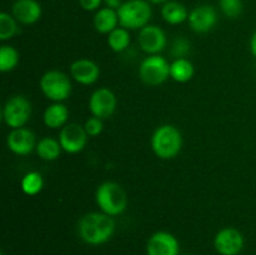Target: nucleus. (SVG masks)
I'll use <instances>...</instances> for the list:
<instances>
[{
    "label": "nucleus",
    "mask_w": 256,
    "mask_h": 255,
    "mask_svg": "<svg viewBox=\"0 0 256 255\" xmlns=\"http://www.w3.org/2000/svg\"><path fill=\"white\" fill-rule=\"evenodd\" d=\"M32 115V104L22 95L12 96L4 105L2 119L4 122L12 129L22 128L30 119Z\"/></svg>",
    "instance_id": "obj_7"
},
{
    "label": "nucleus",
    "mask_w": 256,
    "mask_h": 255,
    "mask_svg": "<svg viewBox=\"0 0 256 255\" xmlns=\"http://www.w3.org/2000/svg\"><path fill=\"white\" fill-rule=\"evenodd\" d=\"M108 45L115 52H122L130 45L129 30L125 28H116L108 34Z\"/></svg>",
    "instance_id": "obj_22"
},
{
    "label": "nucleus",
    "mask_w": 256,
    "mask_h": 255,
    "mask_svg": "<svg viewBox=\"0 0 256 255\" xmlns=\"http://www.w3.org/2000/svg\"><path fill=\"white\" fill-rule=\"evenodd\" d=\"M6 145L12 152L16 155H28L36 149V140L32 130L19 128L12 129L6 138Z\"/></svg>",
    "instance_id": "obj_14"
},
{
    "label": "nucleus",
    "mask_w": 256,
    "mask_h": 255,
    "mask_svg": "<svg viewBox=\"0 0 256 255\" xmlns=\"http://www.w3.org/2000/svg\"><path fill=\"white\" fill-rule=\"evenodd\" d=\"M70 75L79 84L92 85L99 79L100 69L92 60L78 59L70 65Z\"/></svg>",
    "instance_id": "obj_15"
},
{
    "label": "nucleus",
    "mask_w": 256,
    "mask_h": 255,
    "mask_svg": "<svg viewBox=\"0 0 256 255\" xmlns=\"http://www.w3.org/2000/svg\"><path fill=\"white\" fill-rule=\"evenodd\" d=\"M40 90L49 100L62 102L72 94V82L65 72L59 70H49L40 79Z\"/></svg>",
    "instance_id": "obj_5"
},
{
    "label": "nucleus",
    "mask_w": 256,
    "mask_h": 255,
    "mask_svg": "<svg viewBox=\"0 0 256 255\" xmlns=\"http://www.w3.org/2000/svg\"><path fill=\"white\" fill-rule=\"evenodd\" d=\"M119 24L128 30L142 29L149 25L152 10L148 0H126L116 10Z\"/></svg>",
    "instance_id": "obj_4"
},
{
    "label": "nucleus",
    "mask_w": 256,
    "mask_h": 255,
    "mask_svg": "<svg viewBox=\"0 0 256 255\" xmlns=\"http://www.w3.org/2000/svg\"><path fill=\"white\" fill-rule=\"evenodd\" d=\"M89 135L85 132V128L78 122H70L62 128L59 134V142L62 150L68 154H76L80 152L88 142Z\"/></svg>",
    "instance_id": "obj_8"
},
{
    "label": "nucleus",
    "mask_w": 256,
    "mask_h": 255,
    "mask_svg": "<svg viewBox=\"0 0 256 255\" xmlns=\"http://www.w3.org/2000/svg\"><path fill=\"white\" fill-rule=\"evenodd\" d=\"M162 16L168 24L179 25L186 22L188 18H189V12L182 2L169 0L168 2L162 4Z\"/></svg>",
    "instance_id": "obj_19"
},
{
    "label": "nucleus",
    "mask_w": 256,
    "mask_h": 255,
    "mask_svg": "<svg viewBox=\"0 0 256 255\" xmlns=\"http://www.w3.org/2000/svg\"><path fill=\"white\" fill-rule=\"evenodd\" d=\"M139 76L148 85H162L170 78V64L164 56L149 55L140 64Z\"/></svg>",
    "instance_id": "obj_6"
},
{
    "label": "nucleus",
    "mask_w": 256,
    "mask_h": 255,
    "mask_svg": "<svg viewBox=\"0 0 256 255\" xmlns=\"http://www.w3.org/2000/svg\"><path fill=\"white\" fill-rule=\"evenodd\" d=\"M195 74V68L186 58L175 59L170 64V78L176 82H188L192 79Z\"/></svg>",
    "instance_id": "obj_20"
},
{
    "label": "nucleus",
    "mask_w": 256,
    "mask_h": 255,
    "mask_svg": "<svg viewBox=\"0 0 256 255\" xmlns=\"http://www.w3.org/2000/svg\"><path fill=\"white\" fill-rule=\"evenodd\" d=\"M179 242L172 232H156L146 242V255H179Z\"/></svg>",
    "instance_id": "obj_12"
},
{
    "label": "nucleus",
    "mask_w": 256,
    "mask_h": 255,
    "mask_svg": "<svg viewBox=\"0 0 256 255\" xmlns=\"http://www.w3.org/2000/svg\"><path fill=\"white\" fill-rule=\"evenodd\" d=\"M42 5L36 0H16L12 8V15L24 25H32L42 18Z\"/></svg>",
    "instance_id": "obj_16"
},
{
    "label": "nucleus",
    "mask_w": 256,
    "mask_h": 255,
    "mask_svg": "<svg viewBox=\"0 0 256 255\" xmlns=\"http://www.w3.org/2000/svg\"><path fill=\"white\" fill-rule=\"evenodd\" d=\"M138 42L142 52H148L149 55H156L166 46V34L158 25L149 24L140 29L139 35H138Z\"/></svg>",
    "instance_id": "obj_11"
},
{
    "label": "nucleus",
    "mask_w": 256,
    "mask_h": 255,
    "mask_svg": "<svg viewBox=\"0 0 256 255\" xmlns=\"http://www.w3.org/2000/svg\"><path fill=\"white\" fill-rule=\"evenodd\" d=\"M62 148L59 140L54 138L45 136L36 144V152L42 160L46 162H54L60 156Z\"/></svg>",
    "instance_id": "obj_21"
},
{
    "label": "nucleus",
    "mask_w": 256,
    "mask_h": 255,
    "mask_svg": "<svg viewBox=\"0 0 256 255\" xmlns=\"http://www.w3.org/2000/svg\"><path fill=\"white\" fill-rule=\"evenodd\" d=\"M116 109V96L108 88H99L89 99V110L92 116L105 120L109 119Z\"/></svg>",
    "instance_id": "obj_10"
},
{
    "label": "nucleus",
    "mask_w": 256,
    "mask_h": 255,
    "mask_svg": "<svg viewBox=\"0 0 256 255\" xmlns=\"http://www.w3.org/2000/svg\"><path fill=\"white\" fill-rule=\"evenodd\" d=\"M244 235L235 228H224L214 238L215 250L220 255H239L244 249Z\"/></svg>",
    "instance_id": "obj_9"
},
{
    "label": "nucleus",
    "mask_w": 256,
    "mask_h": 255,
    "mask_svg": "<svg viewBox=\"0 0 256 255\" xmlns=\"http://www.w3.org/2000/svg\"><path fill=\"white\" fill-rule=\"evenodd\" d=\"M85 132L89 136H98L102 132L104 129V124H102V120L99 119L96 116H92L85 122L84 124Z\"/></svg>",
    "instance_id": "obj_27"
},
{
    "label": "nucleus",
    "mask_w": 256,
    "mask_h": 255,
    "mask_svg": "<svg viewBox=\"0 0 256 255\" xmlns=\"http://www.w3.org/2000/svg\"><path fill=\"white\" fill-rule=\"evenodd\" d=\"M19 64V52L10 45L0 46V72H9Z\"/></svg>",
    "instance_id": "obj_24"
},
{
    "label": "nucleus",
    "mask_w": 256,
    "mask_h": 255,
    "mask_svg": "<svg viewBox=\"0 0 256 255\" xmlns=\"http://www.w3.org/2000/svg\"><path fill=\"white\" fill-rule=\"evenodd\" d=\"M20 186L24 194L29 195V196H34V195L39 194L44 186V179H42V174L38 172H30L24 175L22 179Z\"/></svg>",
    "instance_id": "obj_23"
},
{
    "label": "nucleus",
    "mask_w": 256,
    "mask_h": 255,
    "mask_svg": "<svg viewBox=\"0 0 256 255\" xmlns=\"http://www.w3.org/2000/svg\"><path fill=\"white\" fill-rule=\"evenodd\" d=\"M95 200L102 212L116 216L122 214L128 206L126 192L122 185L114 182H105L98 186Z\"/></svg>",
    "instance_id": "obj_3"
},
{
    "label": "nucleus",
    "mask_w": 256,
    "mask_h": 255,
    "mask_svg": "<svg viewBox=\"0 0 256 255\" xmlns=\"http://www.w3.org/2000/svg\"><path fill=\"white\" fill-rule=\"evenodd\" d=\"M119 24L118 12L110 8H100L94 15V28L100 34H110Z\"/></svg>",
    "instance_id": "obj_17"
},
{
    "label": "nucleus",
    "mask_w": 256,
    "mask_h": 255,
    "mask_svg": "<svg viewBox=\"0 0 256 255\" xmlns=\"http://www.w3.org/2000/svg\"><path fill=\"white\" fill-rule=\"evenodd\" d=\"M79 236L89 245H102L109 242L115 232L112 216L105 212H88L78 225Z\"/></svg>",
    "instance_id": "obj_1"
},
{
    "label": "nucleus",
    "mask_w": 256,
    "mask_h": 255,
    "mask_svg": "<svg viewBox=\"0 0 256 255\" xmlns=\"http://www.w3.org/2000/svg\"><path fill=\"white\" fill-rule=\"evenodd\" d=\"M216 10L210 5H199L189 12L188 22L192 30L199 34L210 32L216 25Z\"/></svg>",
    "instance_id": "obj_13"
},
{
    "label": "nucleus",
    "mask_w": 256,
    "mask_h": 255,
    "mask_svg": "<svg viewBox=\"0 0 256 255\" xmlns=\"http://www.w3.org/2000/svg\"><path fill=\"white\" fill-rule=\"evenodd\" d=\"M104 0H79V5L85 12H98Z\"/></svg>",
    "instance_id": "obj_29"
},
{
    "label": "nucleus",
    "mask_w": 256,
    "mask_h": 255,
    "mask_svg": "<svg viewBox=\"0 0 256 255\" xmlns=\"http://www.w3.org/2000/svg\"><path fill=\"white\" fill-rule=\"evenodd\" d=\"M190 52V44L186 39L184 38H178L172 44V54L174 55L175 59H179V58H185Z\"/></svg>",
    "instance_id": "obj_28"
},
{
    "label": "nucleus",
    "mask_w": 256,
    "mask_h": 255,
    "mask_svg": "<svg viewBox=\"0 0 256 255\" xmlns=\"http://www.w3.org/2000/svg\"><path fill=\"white\" fill-rule=\"evenodd\" d=\"M122 0H104V4L106 8H110V9L118 10L122 5Z\"/></svg>",
    "instance_id": "obj_30"
},
{
    "label": "nucleus",
    "mask_w": 256,
    "mask_h": 255,
    "mask_svg": "<svg viewBox=\"0 0 256 255\" xmlns=\"http://www.w3.org/2000/svg\"><path fill=\"white\" fill-rule=\"evenodd\" d=\"M69 110L62 102H54L49 105L44 112V124L50 129H60L66 125Z\"/></svg>",
    "instance_id": "obj_18"
},
{
    "label": "nucleus",
    "mask_w": 256,
    "mask_h": 255,
    "mask_svg": "<svg viewBox=\"0 0 256 255\" xmlns=\"http://www.w3.org/2000/svg\"><path fill=\"white\" fill-rule=\"evenodd\" d=\"M182 148V135L176 126L160 125L152 136V149L158 158L169 160L176 156Z\"/></svg>",
    "instance_id": "obj_2"
},
{
    "label": "nucleus",
    "mask_w": 256,
    "mask_h": 255,
    "mask_svg": "<svg viewBox=\"0 0 256 255\" xmlns=\"http://www.w3.org/2000/svg\"><path fill=\"white\" fill-rule=\"evenodd\" d=\"M219 6L222 14L230 19L239 18L244 9L242 0H219Z\"/></svg>",
    "instance_id": "obj_26"
},
{
    "label": "nucleus",
    "mask_w": 256,
    "mask_h": 255,
    "mask_svg": "<svg viewBox=\"0 0 256 255\" xmlns=\"http://www.w3.org/2000/svg\"><path fill=\"white\" fill-rule=\"evenodd\" d=\"M148 2H149L150 4L159 5V4H165V2H169V0H148Z\"/></svg>",
    "instance_id": "obj_32"
},
{
    "label": "nucleus",
    "mask_w": 256,
    "mask_h": 255,
    "mask_svg": "<svg viewBox=\"0 0 256 255\" xmlns=\"http://www.w3.org/2000/svg\"><path fill=\"white\" fill-rule=\"evenodd\" d=\"M19 32L18 28V20L9 12H0V40L12 39Z\"/></svg>",
    "instance_id": "obj_25"
},
{
    "label": "nucleus",
    "mask_w": 256,
    "mask_h": 255,
    "mask_svg": "<svg viewBox=\"0 0 256 255\" xmlns=\"http://www.w3.org/2000/svg\"><path fill=\"white\" fill-rule=\"evenodd\" d=\"M250 52L256 58V30L254 34L252 35V39H250Z\"/></svg>",
    "instance_id": "obj_31"
}]
</instances>
